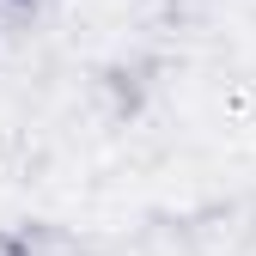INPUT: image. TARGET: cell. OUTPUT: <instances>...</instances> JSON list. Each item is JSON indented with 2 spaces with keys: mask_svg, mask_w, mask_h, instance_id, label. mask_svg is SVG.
Returning a JSON list of instances; mask_svg holds the SVG:
<instances>
[{
  "mask_svg": "<svg viewBox=\"0 0 256 256\" xmlns=\"http://www.w3.org/2000/svg\"><path fill=\"white\" fill-rule=\"evenodd\" d=\"M0 256H24V244H18V232H0Z\"/></svg>",
  "mask_w": 256,
  "mask_h": 256,
  "instance_id": "cell-1",
  "label": "cell"
}]
</instances>
